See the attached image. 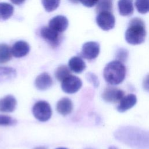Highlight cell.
I'll use <instances>...</instances> for the list:
<instances>
[{"label":"cell","instance_id":"6da1fadb","mask_svg":"<svg viewBox=\"0 0 149 149\" xmlns=\"http://www.w3.org/2000/svg\"><path fill=\"white\" fill-rule=\"evenodd\" d=\"M146 36V27L143 20L139 17L131 19L125 34L126 42L132 45L140 44L144 41Z\"/></svg>","mask_w":149,"mask_h":149},{"label":"cell","instance_id":"7a4b0ae2","mask_svg":"<svg viewBox=\"0 0 149 149\" xmlns=\"http://www.w3.org/2000/svg\"><path fill=\"white\" fill-rule=\"evenodd\" d=\"M126 73L125 66L118 60L109 62L103 71L104 79L111 85H118L121 83L125 78Z\"/></svg>","mask_w":149,"mask_h":149},{"label":"cell","instance_id":"3957f363","mask_svg":"<svg viewBox=\"0 0 149 149\" xmlns=\"http://www.w3.org/2000/svg\"><path fill=\"white\" fill-rule=\"evenodd\" d=\"M34 116L41 122L49 120L52 115V109L50 105L45 101H37L33 107Z\"/></svg>","mask_w":149,"mask_h":149},{"label":"cell","instance_id":"277c9868","mask_svg":"<svg viewBox=\"0 0 149 149\" xmlns=\"http://www.w3.org/2000/svg\"><path fill=\"white\" fill-rule=\"evenodd\" d=\"M40 36L52 47L56 48L61 43L62 36L61 33L54 30L49 26H44L40 29Z\"/></svg>","mask_w":149,"mask_h":149},{"label":"cell","instance_id":"5b68a950","mask_svg":"<svg viewBox=\"0 0 149 149\" xmlns=\"http://www.w3.org/2000/svg\"><path fill=\"white\" fill-rule=\"evenodd\" d=\"M96 22L102 30L108 31L114 27L115 19L111 12L102 11L98 13L96 17Z\"/></svg>","mask_w":149,"mask_h":149},{"label":"cell","instance_id":"8992f818","mask_svg":"<svg viewBox=\"0 0 149 149\" xmlns=\"http://www.w3.org/2000/svg\"><path fill=\"white\" fill-rule=\"evenodd\" d=\"M82 86L80 78L74 75H69L61 83L62 90L66 93L73 94L78 91Z\"/></svg>","mask_w":149,"mask_h":149},{"label":"cell","instance_id":"52a82bcc","mask_svg":"<svg viewBox=\"0 0 149 149\" xmlns=\"http://www.w3.org/2000/svg\"><path fill=\"white\" fill-rule=\"evenodd\" d=\"M99 53V44L95 41H89L83 45L80 56L87 60H93L98 56Z\"/></svg>","mask_w":149,"mask_h":149},{"label":"cell","instance_id":"ba28073f","mask_svg":"<svg viewBox=\"0 0 149 149\" xmlns=\"http://www.w3.org/2000/svg\"><path fill=\"white\" fill-rule=\"evenodd\" d=\"M124 96L125 92L123 90L113 86L106 87L102 94V98L105 101L113 103L119 102Z\"/></svg>","mask_w":149,"mask_h":149},{"label":"cell","instance_id":"9c48e42d","mask_svg":"<svg viewBox=\"0 0 149 149\" xmlns=\"http://www.w3.org/2000/svg\"><path fill=\"white\" fill-rule=\"evenodd\" d=\"M69 24L68 19L62 15H58L52 18L48 23V26L54 30L61 33L68 28Z\"/></svg>","mask_w":149,"mask_h":149},{"label":"cell","instance_id":"30bf717a","mask_svg":"<svg viewBox=\"0 0 149 149\" xmlns=\"http://www.w3.org/2000/svg\"><path fill=\"white\" fill-rule=\"evenodd\" d=\"M11 51L13 56L16 58H22L29 52L30 46L24 41H18L12 45Z\"/></svg>","mask_w":149,"mask_h":149},{"label":"cell","instance_id":"8fae6325","mask_svg":"<svg viewBox=\"0 0 149 149\" xmlns=\"http://www.w3.org/2000/svg\"><path fill=\"white\" fill-rule=\"evenodd\" d=\"M137 102L136 96L133 94L125 95L119 101L117 110L119 112H124L134 107Z\"/></svg>","mask_w":149,"mask_h":149},{"label":"cell","instance_id":"7c38bea8","mask_svg":"<svg viewBox=\"0 0 149 149\" xmlns=\"http://www.w3.org/2000/svg\"><path fill=\"white\" fill-rule=\"evenodd\" d=\"M53 83L52 79L50 75L44 72L39 74L35 80V86L39 90H45L49 88Z\"/></svg>","mask_w":149,"mask_h":149},{"label":"cell","instance_id":"4fadbf2b","mask_svg":"<svg viewBox=\"0 0 149 149\" xmlns=\"http://www.w3.org/2000/svg\"><path fill=\"white\" fill-rule=\"evenodd\" d=\"M16 98L12 95H8L0 99V112H11L16 107Z\"/></svg>","mask_w":149,"mask_h":149},{"label":"cell","instance_id":"5bb4252c","mask_svg":"<svg viewBox=\"0 0 149 149\" xmlns=\"http://www.w3.org/2000/svg\"><path fill=\"white\" fill-rule=\"evenodd\" d=\"M73 109V104L70 99L63 97L59 100L56 104V110L62 115H67L71 113Z\"/></svg>","mask_w":149,"mask_h":149},{"label":"cell","instance_id":"9a60e30c","mask_svg":"<svg viewBox=\"0 0 149 149\" xmlns=\"http://www.w3.org/2000/svg\"><path fill=\"white\" fill-rule=\"evenodd\" d=\"M68 65L70 70L76 73H81L86 67L84 61L80 56H78L71 58L69 61Z\"/></svg>","mask_w":149,"mask_h":149},{"label":"cell","instance_id":"2e32d148","mask_svg":"<svg viewBox=\"0 0 149 149\" xmlns=\"http://www.w3.org/2000/svg\"><path fill=\"white\" fill-rule=\"evenodd\" d=\"M118 6L119 13L122 16H130L133 13V0H119Z\"/></svg>","mask_w":149,"mask_h":149},{"label":"cell","instance_id":"e0dca14e","mask_svg":"<svg viewBox=\"0 0 149 149\" xmlns=\"http://www.w3.org/2000/svg\"><path fill=\"white\" fill-rule=\"evenodd\" d=\"M16 76V70L10 67L0 66V82L12 80Z\"/></svg>","mask_w":149,"mask_h":149},{"label":"cell","instance_id":"ac0fdd59","mask_svg":"<svg viewBox=\"0 0 149 149\" xmlns=\"http://www.w3.org/2000/svg\"><path fill=\"white\" fill-rule=\"evenodd\" d=\"M14 11L13 6L6 2H0V21L8 19L12 16Z\"/></svg>","mask_w":149,"mask_h":149},{"label":"cell","instance_id":"d6986e66","mask_svg":"<svg viewBox=\"0 0 149 149\" xmlns=\"http://www.w3.org/2000/svg\"><path fill=\"white\" fill-rule=\"evenodd\" d=\"M11 48L6 44H0V63L8 62L12 58Z\"/></svg>","mask_w":149,"mask_h":149},{"label":"cell","instance_id":"ffe728a7","mask_svg":"<svg viewBox=\"0 0 149 149\" xmlns=\"http://www.w3.org/2000/svg\"><path fill=\"white\" fill-rule=\"evenodd\" d=\"M69 75H70V69L66 65L59 66L55 72L56 79L61 82Z\"/></svg>","mask_w":149,"mask_h":149},{"label":"cell","instance_id":"44dd1931","mask_svg":"<svg viewBox=\"0 0 149 149\" xmlns=\"http://www.w3.org/2000/svg\"><path fill=\"white\" fill-rule=\"evenodd\" d=\"M135 6L140 13L145 14L149 12V0H136Z\"/></svg>","mask_w":149,"mask_h":149},{"label":"cell","instance_id":"7402d4cb","mask_svg":"<svg viewBox=\"0 0 149 149\" xmlns=\"http://www.w3.org/2000/svg\"><path fill=\"white\" fill-rule=\"evenodd\" d=\"M42 4L47 12L55 10L59 5L60 0H41Z\"/></svg>","mask_w":149,"mask_h":149},{"label":"cell","instance_id":"603a6c76","mask_svg":"<svg viewBox=\"0 0 149 149\" xmlns=\"http://www.w3.org/2000/svg\"><path fill=\"white\" fill-rule=\"evenodd\" d=\"M128 54L127 50L125 48L118 49L116 54V60L120 61L122 63L125 62L128 57Z\"/></svg>","mask_w":149,"mask_h":149},{"label":"cell","instance_id":"cb8c5ba5","mask_svg":"<svg viewBox=\"0 0 149 149\" xmlns=\"http://www.w3.org/2000/svg\"><path fill=\"white\" fill-rule=\"evenodd\" d=\"M16 122V120L9 116L0 115V125L10 126L15 125Z\"/></svg>","mask_w":149,"mask_h":149},{"label":"cell","instance_id":"d4e9b609","mask_svg":"<svg viewBox=\"0 0 149 149\" xmlns=\"http://www.w3.org/2000/svg\"><path fill=\"white\" fill-rule=\"evenodd\" d=\"M86 78L87 80L91 82L95 87H97L99 86V81L98 77L94 73L91 72L87 73L86 74Z\"/></svg>","mask_w":149,"mask_h":149},{"label":"cell","instance_id":"484cf974","mask_svg":"<svg viewBox=\"0 0 149 149\" xmlns=\"http://www.w3.org/2000/svg\"><path fill=\"white\" fill-rule=\"evenodd\" d=\"M98 0H79L84 6L88 8L93 7L97 5Z\"/></svg>","mask_w":149,"mask_h":149},{"label":"cell","instance_id":"4316f807","mask_svg":"<svg viewBox=\"0 0 149 149\" xmlns=\"http://www.w3.org/2000/svg\"><path fill=\"white\" fill-rule=\"evenodd\" d=\"M143 86L144 90L146 91H149V74H148L143 82Z\"/></svg>","mask_w":149,"mask_h":149},{"label":"cell","instance_id":"83f0119b","mask_svg":"<svg viewBox=\"0 0 149 149\" xmlns=\"http://www.w3.org/2000/svg\"><path fill=\"white\" fill-rule=\"evenodd\" d=\"M13 4L15 5H20L22 3H23L26 0H10Z\"/></svg>","mask_w":149,"mask_h":149},{"label":"cell","instance_id":"f1b7e54d","mask_svg":"<svg viewBox=\"0 0 149 149\" xmlns=\"http://www.w3.org/2000/svg\"><path fill=\"white\" fill-rule=\"evenodd\" d=\"M34 149H47V148L44 147H37L34 148Z\"/></svg>","mask_w":149,"mask_h":149},{"label":"cell","instance_id":"f546056e","mask_svg":"<svg viewBox=\"0 0 149 149\" xmlns=\"http://www.w3.org/2000/svg\"><path fill=\"white\" fill-rule=\"evenodd\" d=\"M69 1L73 3H76L79 2V0H69Z\"/></svg>","mask_w":149,"mask_h":149},{"label":"cell","instance_id":"4dcf8cb0","mask_svg":"<svg viewBox=\"0 0 149 149\" xmlns=\"http://www.w3.org/2000/svg\"><path fill=\"white\" fill-rule=\"evenodd\" d=\"M108 149H118L117 147H114V146H111V147H109V148Z\"/></svg>","mask_w":149,"mask_h":149},{"label":"cell","instance_id":"1f68e13d","mask_svg":"<svg viewBox=\"0 0 149 149\" xmlns=\"http://www.w3.org/2000/svg\"><path fill=\"white\" fill-rule=\"evenodd\" d=\"M56 149H67L66 148H64V147H59V148H57Z\"/></svg>","mask_w":149,"mask_h":149},{"label":"cell","instance_id":"d6a6232c","mask_svg":"<svg viewBox=\"0 0 149 149\" xmlns=\"http://www.w3.org/2000/svg\"><path fill=\"white\" fill-rule=\"evenodd\" d=\"M98 1H106V0H98Z\"/></svg>","mask_w":149,"mask_h":149}]
</instances>
